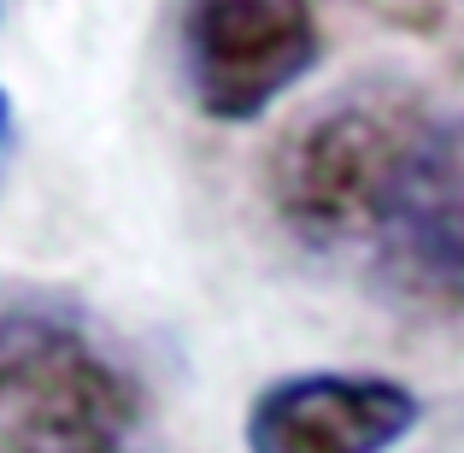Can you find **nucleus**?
<instances>
[{
	"instance_id": "4",
	"label": "nucleus",
	"mask_w": 464,
	"mask_h": 453,
	"mask_svg": "<svg viewBox=\"0 0 464 453\" xmlns=\"http://www.w3.org/2000/svg\"><path fill=\"white\" fill-rule=\"evenodd\" d=\"M423 400L382 371H288L241 419L247 453H394L418 430Z\"/></svg>"
},
{
	"instance_id": "3",
	"label": "nucleus",
	"mask_w": 464,
	"mask_h": 453,
	"mask_svg": "<svg viewBox=\"0 0 464 453\" xmlns=\"http://www.w3.org/2000/svg\"><path fill=\"white\" fill-rule=\"evenodd\" d=\"M182 83L212 124H259L312 77L324 35L312 0H182Z\"/></svg>"
},
{
	"instance_id": "6",
	"label": "nucleus",
	"mask_w": 464,
	"mask_h": 453,
	"mask_svg": "<svg viewBox=\"0 0 464 453\" xmlns=\"http://www.w3.org/2000/svg\"><path fill=\"white\" fill-rule=\"evenodd\" d=\"M0 12H6V0H0Z\"/></svg>"
},
{
	"instance_id": "1",
	"label": "nucleus",
	"mask_w": 464,
	"mask_h": 453,
	"mask_svg": "<svg viewBox=\"0 0 464 453\" xmlns=\"http://www.w3.org/2000/svg\"><path fill=\"white\" fill-rule=\"evenodd\" d=\"M283 230L382 295L464 312V113L400 83L329 94L271 153Z\"/></svg>"
},
{
	"instance_id": "2",
	"label": "nucleus",
	"mask_w": 464,
	"mask_h": 453,
	"mask_svg": "<svg viewBox=\"0 0 464 453\" xmlns=\"http://www.w3.org/2000/svg\"><path fill=\"white\" fill-rule=\"evenodd\" d=\"M0 453H153L148 395L89 318L0 312Z\"/></svg>"
},
{
	"instance_id": "5",
	"label": "nucleus",
	"mask_w": 464,
	"mask_h": 453,
	"mask_svg": "<svg viewBox=\"0 0 464 453\" xmlns=\"http://www.w3.org/2000/svg\"><path fill=\"white\" fill-rule=\"evenodd\" d=\"M6 153H12V94L0 83V171H6Z\"/></svg>"
}]
</instances>
